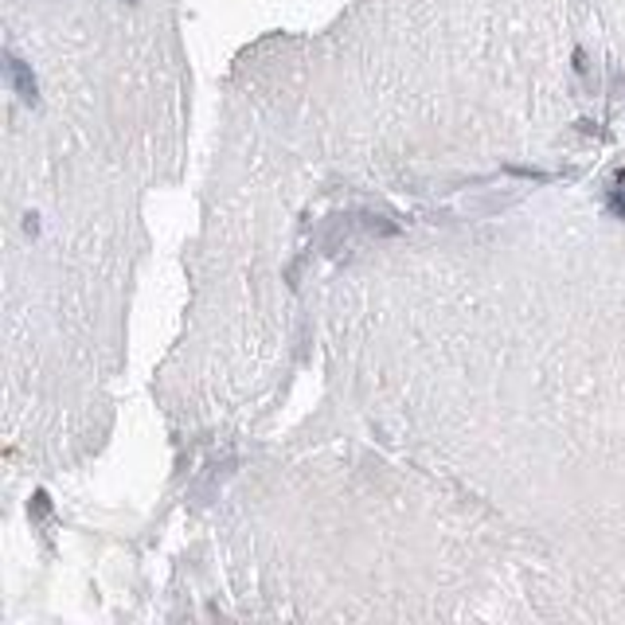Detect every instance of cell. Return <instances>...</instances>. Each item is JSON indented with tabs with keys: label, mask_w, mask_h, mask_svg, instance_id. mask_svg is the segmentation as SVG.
Instances as JSON below:
<instances>
[{
	"label": "cell",
	"mask_w": 625,
	"mask_h": 625,
	"mask_svg": "<svg viewBox=\"0 0 625 625\" xmlns=\"http://www.w3.org/2000/svg\"><path fill=\"white\" fill-rule=\"evenodd\" d=\"M130 4H133V0H130Z\"/></svg>",
	"instance_id": "obj_3"
},
{
	"label": "cell",
	"mask_w": 625,
	"mask_h": 625,
	"mask_svg": "<svg viewBox=\"0 0 625 625\" xmlns=\"http://www.w3.org/2000/svg\"><path fill=\"white\" fill-rule=\"evenodd\" d=\"M610 211L625 219V172H618V188H610Z\"/></svg>",
	"instance_id": "obj_2"
},
{
	"label": "cell",
	"mask_w": 625,
	"mask_h": 625,
	"mask_svg": "<svg viewBox=\"0 0 625 625\" xmlns=\"http://www.w3.org/2000/svg\"><path fill=\"white\" fill-rule=\"evenodd\" d=\"M4 71H8V83H12V91L24 98V102H36V98H39V86H36L32 67H28L20 55L8 51V55H4Z\"/></svg>",
	"instance_id": "obj_1"
}]
</instances>
